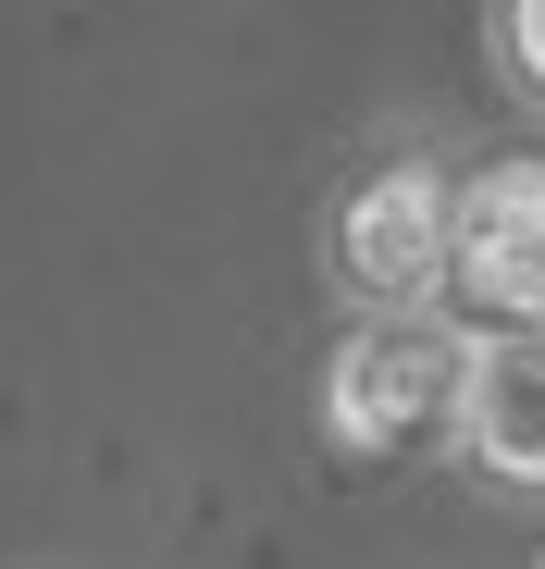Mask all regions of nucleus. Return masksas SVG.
Masks as SVG:
<instances>
[{
  "mask_svg": "<svg viewBox=\"0 0 545 569\" xmlns=\"http://www.w3.org/2000/svg\"><path fill=\"white\" fill-rule=\"evenodd\" d=\"M459 385H472V322L459 310H359L347 347L323 359V446L385 470L434 433H459Z\"/></svg>",
  "mask_w": 545,
  "mask_h": 569,
  "instance_id": "f257e3e1",
  "label": "nucleus"
},
{
  "mask_svg": "<svg viewBox=\"0 0 545 569\" xmlns=\"http://www.w3.org/2000/svg\"><path fill=\"white\" fill-rule=\"evenodd\" d=\"M335 284L359 310H446V284H459V186L434 161H373L335 211Z\"/></svg>",
  "mask_w": 545,
  "mask_h": 569,
  "instance_id": "f03ea898",
  "label": "nucleus"
},
{
  "mask_svg": "<svg viewBox=\"0 0 545 569\" xmlns=\"http://www.w3.org/2000/svg\"><path fill=\"white\" fill-rule=\"evenodd\" d=\"M459 322H545V161H484L459 186Z\"/></svg>",
  "mask_w": 545,
  "mask_h": 569,
  "instance_id": "7ed1b4c3",
  "label": "nucleus"
},
{
  "mask_svg": "<svg viewBox=\"0 0 545 569\" xmlns=\"http://www.w3.org/2000/svg\"><path fill=\"white\" fill-rule=\"evenodd\" d=\"M459 446H472V470H484V483L545 496V322H472Z\"/></svg>",
  "mask_w": 545,
  "mask_h": 569,
  "instance_id": "20e7f679",
  "label": "nucleus"
},
{
  "mask_svg": "<svg viewBox=\"0 0 545 569\" xmlns=\"http://www.w3.org/2000/svg\"><path fill=\"white\" fill-rule=\"evenodd\" d=\"M484 50L521 100H545V0H484Z\"/></svg>",
  "mask_w": 545,
  "mask_h": 569,
  "instance_id": "39448f33",
  "label": "nucleus"
}]
</instances>
